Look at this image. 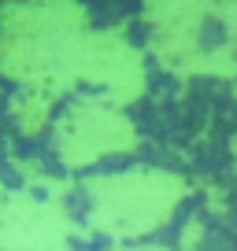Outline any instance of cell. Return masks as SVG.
I'll return each mask as SVG.
<instances>
[{"instance_id":"1","label":"cell","mask_w":237,"mask_h":251,"mask_svg":"<svg viewBox=\"0 0 237 251\" xmlns=\"http://www.w3.org/2000/svg\"><path fill=\"white\" fill-rule=\"evenodd\" d=\"M89 19L74 0H4L0 8V71L23 89L63 96L78 81V48Z\"/></svg>"},{"instance_id":"2","label":"cell","mask_w":237,"mask_h":251,"mask_svg":"<svg viewBox=\"0 0 237 251\" xmlns=\"http://www.w3.org/2000/svg\"><path fill=\"white\" fill-rule=\"evenodd\" d=\"M96 214L115 233H141L167 218L174 200L182 196V185L163 174H126V177L96 181Z\"/></svg>"},{"instance_id":"3","label":"cell","mask_w":237,"mask_h":251,"mask_svg":"<svg viewBox=\"0 0 237 251\" xmlns=\"http://www.w3.org/2000/svg\"><path fill=\"white\" fill-rule=\"evenodd\" d=\"M134 144V129L122 115L96 100H78L59 122V151L67 163H89Z\"/></svg>"},{"instance_id":"4","label":"cell","mask_w":237,"mask_h":251,"mask_svg":"<svg viewBox=\"0 0 237 251\" xmlns=\"http://www.w3.org/2000/svg\"><path fill=\"white\" fill-rule=\"evenodd\" d=\"M78 81L100 85L111 100H134L145 89L141 55L118 33H86L78 48Z\"/></svg>"}]
</instances>
